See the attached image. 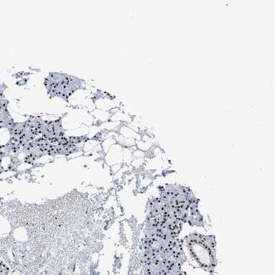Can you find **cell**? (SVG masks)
I'll list each match as a JSON object with an SVG mask.
<instances>
[{"label": "cell", "instance_id": "2", "mask_svg": "<svg viewBox=\"0 0 275 275\" xmlns=\"http://www.w3.org/2000/svg\"><path fill=\"white\" fill-rule=\"evenodd\" d=\"M3 171H4V170H3V167L1 165V164H0V174L2 173Z\"/></svg>", "mask_w": 275, "mask_h": 275}, {"label": "cell", "instance_id": "1", "mask_svg": "<svg viewBox=\"0 0 275 275\" xmlns=\"http://www.w3.org/2000/svg\"><path fill=\"white\" fill-rule=\"evenodd\" d=\"M75 79L67 75L52 74L46 81V85L49 93L62 97L66 95H69L75 90L74 88H77L78 82H74Z\"/></svg>", "mask_w": 275, "mask_h": 275}]
</instances>
